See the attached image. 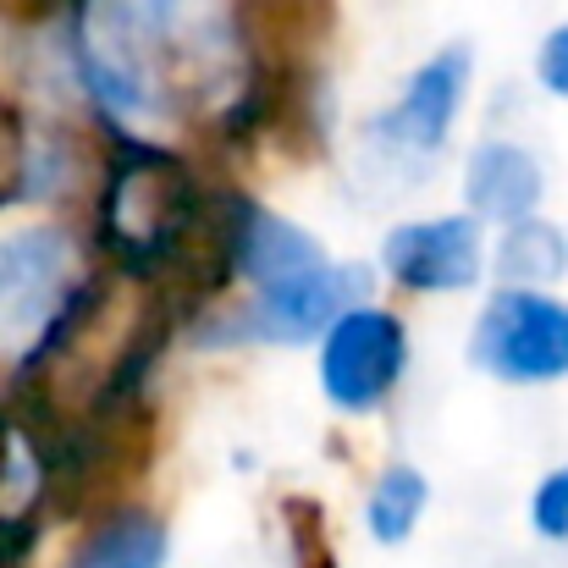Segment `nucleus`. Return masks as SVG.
I'll return each instance as SVG.
<instances>
[{
	"mask_svg": "<svg viewBox=\"0 0 568 568\" xmlns=\"http://www.w3.org/2000/svg\"><path fill=\"white\" fill-rule=\"evenodd\" d=\"M232 265L254 287L248 332L265 343L321 337L348 310V298H365V271L332 265L304 226L248 199L232 204Z\"/></svg>",
	"mask_w": 568,
	"mask_h": 568,
	"instance_id": "obj_1",
	"label": "nucleus"
},
{
	"mask_svg": "<svg viewBox=\"0 0 568 568\" xmlns=\"http://www.w3.org/2000/svg\"><path fill=\"white\" fill-rule=\"evenodd\" d=\"M469 359L486 376L514 381V386L564 381L568 376V304L536 293V287H503L497 298H486V310L475 321Z\"/></svg>",
	"mask_w": 568,
	"mask_h": 568,
	"instance_id": "obj_2",
	"label": "nucleus"
},
{
	"mask_svg": "<svg viewBox=\"0 0 568 568\" xmlns=\"http://www.w3.org/2000/svg\"><path fill=\"white\" fill-rule=\"evenodd\" d=\"M72 243L55 226H17L0 237V348H44L67 310Z\"/></svg>",
	"mask_w": 568,
	"mask_h": 568,
	"instance_id": "obj_3",
	"label": "nucleus"
},
{
	"mask_svg": "<svg viewBox=\"0 0 568 568\" xmlns=\"http://www.w3.org/2000/svg\"><path fill=\"white\" fill-rule=\"evenodd\" d=\"M193 221V189L178 161L133 155L111 172L105 226L128 265H161Z\"/></svg>",
	"mask_w": 568,
	"mask_h": 568,
	"instance_id": "obj_4",
	"label": "nucleus"
},
{
	"mask_svg": "<svg viewBox=\"0 0 568 568\" xmlns=\"http://www.w3.org/2000/svg\"><path fill=\"white\" fill-rule=\"evenodd\" d=\"M403 359H408L403 326L376 304H348L321 332V386L343 414H371L397 386Z\"/></svg>",
	"mask_w": 568,
	"mask_h": 568,
	"instance_id": "obj_5",
	"label": "nucleus"
},
{
	"mask_svg": "<svg viewBox=\"0 0 568 568\" xmlns=\"http://www.w3.org/2000/svg\"><path fill=\"white\" fill-rule=\"evenodd\" d=\"M480 221L475 215H436L392 226L381 243V265L392 282L414 293H464L480 282Z\"/></svg>",
	"mask_w": 568,
	"mask_h": 568,
	"instance_id": "obj_6",
	"label": "nucleus"
},
{
	"mask_svg": "<svg viewBox=\"0 0 568 568\" xmlns=\"http://www.w3.org/2000/svg\"><path fill=\"white\" fill-rule=\"evenodd\" d=\"M469 67L475 55L464 44H447L442 55H430L408 89L397 94V105L376 116V139L392 150H408V155H436L453 133V116L464 105V89H469Z\"/></svg>",
	"mask_w": 568,
	"mask_h": 568,
	"instance_id": "obj_7",
	"label": "nucleus"
},
{
	"mask_svg": "<svg viewBox=\"0 0 568 568\" xmlns=\"http://www.w3.org/2000/svg\"><path fill=\"white\" fill-rule=\"evenodd\" d=\"M464 199L486 221H525L541 204V166L519 144H480L464 166Z\"/></svg>",
	"mask_w": 568,
	"mask_h": 568,
	"instance_id": "obj_8",
	"label": "nucleus"
},
{
	"mask_svg": "<svg viewBox=\"0 0 568 568\" xmlns=\"http://www.w3.org/2000/svg\"><path fill=\"white\" fill-rule=\"evenodd\" d=\"M166 552L172 536L155 514H116L67 558V568H166Z\"/></svg>",
	"mask_w": 568,
	"mask_h": 568,
	"instance_id": "obj_9",
	"label": "nucleus"
},
{
	"mask_svg": "<svg viewBox=\"0 0 568 568\" xmlns=\"http://www.w3.org/2000/svg\"><path fill=\"white\" fill-rule=\"evenodd\" d=\"M425 503H430V486H425L419 469H408V464L386 469L376 480V491H371V514H365L371 519V536L386 541V547L408 541L414 525H419V514H425Z\"/></svg>",
	"mask_w": 568,
	"mask_h": 568,
	"instance_id": "obj_10",
	"label": "nucleus"
},
{
	"mask_svg": "<svg viewBox=\"0 0 568 568\" xmlns=\"http://www.w3.org/2000/svg\"><path fill=\"white\" fill-rule=\"evenodd\" d=\"M497 271L514 276V282H552L568 271V237L541 226V221H508V237H503V254H497Z\"/></svg>",
	"mask_w": 568,
	"mask_h": 568,
	"instance_id": "obj_11",
	"label": "nucleus"
},
{
	"mask_svg": "<svg viewBox=\"0 0 568 568\" xmlns=\"http://www.w3.org/2000/svg\"><path fill=\"white\" fill-rule=\"evenodd\" d=\"M530 519H536V536H547V541H568V464L564 469H552V475L536 486Z\"/></svg>",
	"mask_w": 568,
	"mask_h": 568,
	"instance_id": "obj_12",
	"label": "nucleus"
},
{
	"mask_svg": "<svg viewBox=\"0 0 568 568\" xmlns=\"http://www.w3.org/2000/svg\"><path fill=\"white\" fill-rule=\"evenodd\" d=\"M536 72H541V83H547L552 94H564V100H568V22L547 33V44H541V61H536Z\"/></svg>",
	"mask_w": 568,
	"mask_h": 568,
	"instance_id": "obj_13",
	"label": "nucleus"
}]
</instances>
